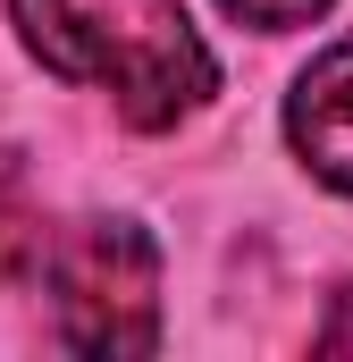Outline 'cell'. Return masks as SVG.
<instances>
[{
    "mask_svg": "<svg viewBox=\"0 0 353 362\" xmlns=\"http://www.w3.org/2000/svg\"><path fill=\"white\" fill-rule=\"evenodd\" d=\"M8 17L51 76L101 93L135 135H169L219 93V59L185 0H8Z\"/></svg>",
    "mask_w": 353,
    "mask_h": 362,
    "instance_id": "obj_1",
    "label": "cell"
},
{
    "mask_svg": "<svg viewBox=\"0 0 353 362\" xmlns=\"http://www.w3.org/2000/svg\"><path fill=\"white\" fill-rule=\"evenodd\" d=\"M42 286L59 346L101 362L152 354L160 346V245L143 219H76L68 236L42 245Z\"/></svg>",
    "mask_w": 353,
    "mask_h": 362,
    "instance_id": "obj_2",
    "label": "cell"
},
{
    "mask_svg": "<svg viewBox=\"0 0 353 362\" xmlns=\"http://www.w3.org/2000/svg\"><path fill=\"white\" fill-rule=\"evenodd\" d=\"M286 144L320 185L353 194V42L320 51L286 93Z\"/></svg>",
    "mask_w": 353,
    "mask_h": 362,
    "instance_id": "obj_3",
    "label": "cell"
},
{
    "mask_svg": "<svg viewBox=\"0 0 353 362\" xmlns=\"http://www.w3.org/2000/svg\"><path fill=\"white\" fill-rule=\"evenodd\" d=\"M42 245H51L42 202H34L25 169H17V152H0V295H8V286H25V278L42 270Z\"/></svg>",
    "mask_w": 353,
    "mask_h": 362,
    "instance_id": "obj_4",
    "label": "cell"
},
{
    "mask_svg": "<svg viewBox=\"0 0 353 362\" xmlns=\"http://www.w3.org/2000/svg\"><path fill=\"white\" fill-rule=\"evenodd\" d=\"M236 25H253V34H294V25H311V17H328L337 0H219Z\"/></svg>",
    "mask_w": 353,
    "mask_h": 362,
    "instance_id": "obj_5",
    "label": "cell"
},
{
    "mask_svg": "<svg viewBox=\"0 0 353 362\" xmlns=\"http://www.w3.org/2000/svg\"><path fill=\"white\" fill-rule=\"evenodd\" d=\"M311 346H320V354H353V286L337 295V312H328V329H320Z\"/></svg>",
    "mask_w": 353,
    "mask_h": 362,
    "instance_id": "obj_6",
    "label": "cell"
}]
</instances>
